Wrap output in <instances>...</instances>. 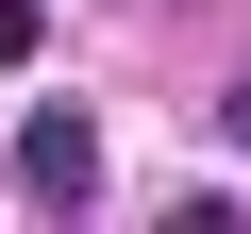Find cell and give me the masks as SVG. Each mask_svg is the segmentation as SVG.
I'll use <instances>...</instances> for the list:
<instances>
[{"label": "cell", "instance_id": "cell-1", "mask_svg": "<svg viewBox=\"0 0 251 234\" xmlns=\"http://www.w3.org/2000/svg\"><path fill=\"white\" fill-rule=\"evenodd\" d=\"M17 201H34V217H84V201H100V117H84V100H34V117H17Z\"/></svg>", "mask_w": 251, "mask_h": 234}, {"label": "cell", "instance_id": "cell-2", "mask_svg": "<svg viewBox=\"0 0 251 234\" xmlns=\"http://www.w3.org/2000/svg\"><path fill=\"white\" fill-rule=\"evenodd\" d=\"M50 50V0H0V67H34Z\"/></svg>", "mask_w": 251, "mask_h": 234}, {"label": "cell", "instance_id": "cell-3", "mask_svg": "<svg viewBox=\"0 0 251 234\" xmlns=\"http://www.w3.org/2000/svg\"><path fill=\"white\" fill-rule=\"evenodd\" d=\"M218 134H234V151H251V84H234V100H218Z\"/></svg>", "mask_w": 251, "mask_h": 234}]
</instances>
